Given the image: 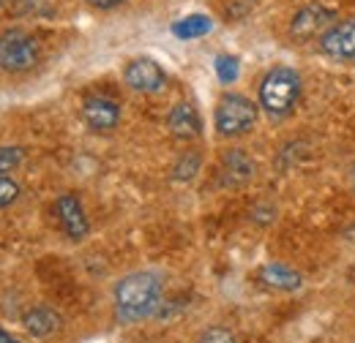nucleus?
Returning a JSON list of instances; mask_svg holds the SVG:
<instances>
[{"label": "nucleus", "instance_id": "1", "mask_svg": "<svg viewBox=\"0 0 355 343\" xmlns=\"http://www.w3.org/2000/svg\"><path fill=\"white\" fill-rule=\"evenodd\" d=\"M162 305V281L153 272H132L115 286V310L121 322H142Z\"/></svg>", "mask_w": 355, "mask_h": 343}, {"label": "nucleus", "instance_id": "2", "mask_svg": "<svg viewBox=\"0 0 355 343\" xmlns=\"http://www.w3.org/2000/svg\"><path fill=\"white\" fill-rule=\"evenodd\" d=\"M298 98H301V77L290 66L270 68L266 80L260 82V106L273 120H282V118L293 115Z\"/></svg>", "mask_w": 355, "mask_h": 343}, {"label": "nucleus", "instance_id": "3", "mask_svg": "<svg viewBox=\"0 0 355 343\" xmlns=\"http://www.w3.org/2000/svg\"><path fill=\"white\" fill-rule=\"evenodd\" d=\"M214 123L222 136H241L249 133L257 123V106L241 93H227L222 101L216 104Z\"/></svg>", "mask_w": 355, "mask_h": 343}, {"label": "nucleus", "instance_id": "4", "mask_svg": "<svg viewBox=\"0 0 355 343\" xmlns=\"http://www.w3.org/2000/svg\"><path fill=\"white\" fill-rule=\"evenodd\" d=\"M42 46L39 41L25 33V30H6L0 36V68L19 74V71H31L39 63Z\"/></svg>", "mask_w": 355, "mask_h": 343}, {"label": "nucleus", "instance_id": "5", "mask_svg": "<svg viewBox=\"0 0 355 343\" xmlns=\"http://www.w3.org/2000/svg\"><path fill=\"white\" fill-rule=\"evenodd\" d=\"M334 22H336V14H334L328 6L311 3V6L298 8V14L293 17V22H290V36H293L295 41H311V39H320Z\"/></svg>", "mask_w": 355, "mask_h": 343}, {"label": "nucleus", "instance_id": "6", "mask_svg": "<svg viewBox=\"0 0 355 343\" xmlns=\"http://www.w3.org/2000/svg\"><path fill=\"white\" fill-rule=\"evenodd\" d=\"M123 80L137 93H159L162 87L167 85L164 68L156 60H150V57H137V60H132L126 66V71H123Z\"/></svg>", "mask_w": 355, "mask_h": 343}, {"label": "nucleus", "instance_id": "7", "mask_svg": "<svg viewBox=\"0 0 355 343\" xmlns=\"http://www.w3.org/2000/svg\"><path fill=\"white\" fill-rule=\"evenodd\" d=\"M55 213H58V221H60V226H63V232H66L69 240L80 243V240L88 237V232H90L88 215H85L83 202H80L74 194H63V196H58V202H55Z\"/></svg>", "mask_w": 355, "mask_h": 343}, {"label": "nucleus", "instance_id": "8", "mask_svg": "<svg viewBox=\"0 0 355 343\" xmlns=\"http://www.w3.org/2000/svg\"><path fill=\"white\" fill-rule=\"evenodd\" d=\"M320 49L334 60H353L355 57V19L334 22L322 36Z\"/></svg>", "mask_w": 355, "mask_h": 343}, {"label": "nucleus", "instance_id": "9", "mask_svg": "<svg viewBox=\"0 0 355 343\" xmlns=\"http://www.w3.org/2000/svg\"><path fill=\"white\" fill-rule=\"evenodd\" d=\"M83 118L93 131H112L121 123V106L112 98L93 95L83 104Z\"/></svg>", "mask_w": 355, "mask_h": 343}, {"label": "nucleus", "instance_id": "10", "mask_svg": "<svg viewBox=\"0 0 355 343\" xmlns=\"http://www.w3.org/2000/svg\"><path fill=\"white\" fill-rule=\"evenodd\" d=\"M257 275H260V281L266 284L268 289H276V292H295V289L304 286L301 272H295L284 261H268V264L260 267Z\"/></svg>", "mask_w": 355, "mask_h": 343}, {"label": "nucleus", "instance_id": "11", "mask_svg": "<svg viewBox=\"0 0 355 343\" xmlns=\"http://www.w3.org/2000/svg\"><path fill=\"white\" fill-rule=\"evenodd\" d=\"M167 126H170V131L175 133L178 139H194L200 133V129H202L197 109L191 104H186V101H180V104L173 106V112L167 118Z\"/></svg>", "mask_w": 355, "mask_h": 343}, {"label": "nucleus", "instance_id": "12", "mask_svg": "<svg viewBox=\"0 0 355 343\" xmlns=\"http://www.w3.org/2000/svg\"><path fill=\"white\" fill-rule=\"evenodd\" d=\"M25 330L36 338H46L60 330V316L46 305H36L33 310L25 313Z\"/></svg>", "mask_w": 355, "mask_h": 343}, {"label": "nucleus", "instance_id": "13", "mask_svg": "<svg viewBox=\"0 0 355 343\" xmlns=\"http://www.w3.org/2000/svg\"><path fill=\"white\" fill-rule=\"evenodd\" d=\"M224 174H227V180H230L232 185H241V183L252 180L254 164H252V158H249L243 150H230V153L224 156Z\"/></svg>", "mask_w": 355, "mask_h": 343}, {"label": "nucleus", "instance_id": "14", "mask_svg": "<svg viewBox=\"0 0 355 343\" xmlns=\"http://www.w3.org/2000/svg\"><path fill=\"white\" fill-rule=\"evenodd\" d=\"M208 30H211V19L202 17V14L186 17V19L175 22V28H173V33H175L178 39H197V36H205Z\"/></svg>", "mask_w": 355, "mask_h": 343}, {"label": "nucleus", "instance_id": "15", "mask_svg": "<svg viewBox=\"0 0 355 343\" xmlns=\"http://www.w3.org/2000/svg\"><path fill=\"white\" fill-rule=\"evenodd\" d=\"M216 77L222 80L224 85H232L238 80V57L232 55H219L216 57Z\"/></svg>", "mask_w": 355, "mask_h": 343}, {"label": "nucleus", "instance_id": "16", "mask_svg": "<svg viewBox=\"0 0 355 343\" xmlns=\"http://www.w3.org/2000/svg\"><path fill=\"white\" fill-rule=\"evenodd\" d=\"M197 169H200V156L197 153H186L180 161L175 164V180H191L194 174H197Z\"/></svg>", "mask_w": 355, "mask_h": 343}, {"label": "nucleus", "instance_id": "17", "mask_svg": "<svg viewBox=\"0 0 355 343\" xmlns=\"http://www.w3.org/2000/svg\"><path fill=\"white\" fill-rule=\"evenodd\" d=\"M22 164V150L19 147H0V174H8Z\"/></svg>", "mask_w": 355, "mask_h": 343}, {"label": "nucleus", "instance_id": "18", "mask_svg": "<svg viewBox=\"0 0 355 343\" xmlns=\"http://www.w3.org/2000/svg\"><path fill=\"white\" fill-rule=\"evenodd\" d=\"M19 196V185L8 177V174H0V207H8L14 205Z\"/></svg>", "mask_w": 355, "mask_h": 343}, {"label": "nucleus", "instance_id": "19", "mask_svg": "<svg viewBox=\"0 0 355 343\" xmlns=\"http://www.w3.org/2000/svg\"><path fill=\"white\" fill-rule=\"evenodd\" d=\"M197 343H238V341H235V335H232L227 327H208V330L197 338Z\"/></svg>", "mask_w": 355, "mask_h": 343}, {"label": "nucleus", "instance_id": "20", "mask_svg": "<svg viewBox=\"0 0 355 343\" xmlns=\"http://www.w3.org/2000/svg\"><path fill=\"white\" fill-rule=\"evenodd\" d=\"M90 6H96V8H104V11H107V8H115V6H121V3H123V0H88Z\"/></svg>", "mask_w": 355, "mask_h": 343}, {"label": "nucleus", "instance_id": "21", "mask_svg": "<svg viewBox=\"0 0 355 343\" xmlns=\"http://www.w3.org/2000/svg\"><path fill=\"white\" fill-rule=\"evenodd\" d=\"M0 343H19V341H17L14 335H8V333H3V330H0Z\"/></svg>", "mask_w": 355, "mask_h": 343}, {"label": "nucleus", "instance_id": "22", "mask_svg": "<svg viewBox=\"0 0 355 343\" xmlns=\"http://www.w3.org/2000/svg\"><path fill=\"white\" fill-rule=\"evenodd\" d=\"M353 191H355V167H353Z\"/></svg>", "mask_w": 355, "mask_h": 343}]
</instances>
